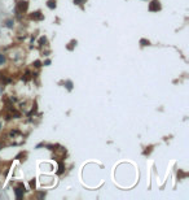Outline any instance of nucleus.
I'll use <instances>...</instances> for the list:
<instances>
[{"mask_svg": "<svg viewBox=\"0 0 189 200\" xmlns=\"http://www.w3.org/2000/svg\"><path fill=\"white\" fill-rule=\"evenodd\" d=\"M159 9H161L159 1H158V0H153V1L150 3V5H149V10L150 12H157V10H159Z\"/></svg>", "mask_w": 189, "mask_h": 200, "instance_id": "obj_1", "label": "nucleus"}, {"mask_svg": "<svg viewBox=\"0 0 189 200\" xmlns=\"http://www.w3.org/2000/svg\"><path fill=\"white\" fill-rule=\"evenodd\" d=\"M26 9H27V3H26V1H20V3H18L17 12H25Z\"/></svg>", "mask_w": 189, "mask_h": 200, "instance_id": "obj_2", "label": "nucleus"}, {"mask_svg": "<svg viewBox=\"0 0 189 200\" xmlns=\"http://www.w3.org/2000/svg\"><path fill=\"white\" fill-rule=\"evenodd\" d=\"M24 191H25V187H24V186H21V187L17 188V190H16V196H17V199H21V198H22V194H24Z\"/></svg>", "mask_w": 189, "mask_h": 200, "instance_id": "obj_3", "label": "nucleus"}, {"mask_svg": "<svg viewBox=\"0 0 189 200\" xmlns=\"http://www.w3.org/2000/svg\"><path fill=\"white\" fill-rule=\"evenodd\" d=\"M31 18H36V20H40V18H43V16L40 14V12H35L34 14H31Z\"/></svg>", "mask_w": 189, "mask_h": 200, "instance_id": "obj_4", "label": "nucleus"}, {"mask_svg": "<svg viewBox=\"0 0 189 200\" xmlns=\"http://www.w3.org/2000/svg\"><path fill=\"white\" fill-rule=\"evenodd\" d=\"M47 5H48V8H51V9L56 8V3H55V1H52V0H49V1L47 3Z\"/></svg>", "mask_w": 189, "mask_h": 200, "instance_id": "obj_5", "label": "nucleus"}, {"mask_svg": "<svg viewBox=\"0 0 189 200\" xmlns=\"http://www.w3.org/2000/svg\"><path fill=\"white\" fill-rule=\"evenodd\" d=\"M141 44H142V46H148V44H150V43H149V40L141 39Z\"/></svg>", "mask_w": 189, "mask_h": 200, "instance_id": "obj_6", "label": "nucleus"}, {"mask_svg": "<svg viewBox=\"0 0 189 200\" xmlns=\"http://www.w3.org/2000/svg\"><path fill=\"white\" fill-rule=\"evenodd\" d=\"M63 172V165L60 163V170H58V174H61V173Z\"/></svg>", "mask_w": 189, "mask_h": 200, "instance_id": "obj_7", "label": "nucleus"}, {"mask_svg": "<svg viewBox=\"0 0 189 200\" xmlns=\"http://www.w3.org/2000/svg\"><path fill=\"white\" fill-rule=\"evenodd\" d=\"M30 186H31L32 188L35 187V179H34V181H31V182H30Z\"/></svg>", "mask_w": 189, "mask_h": 200, "instance_id": "obj_8", "label": "nucleus"}, {"mask_svg": "<svg viewBox=\"0 0 189 200\" xmlns=\"http://www.w3.org/2000/svg\"><path fill=\"white\" fill-rule=\"evenodd\" d=\"M74 1H75V3H77V4H82V3H83V1H84V0H74Z\"/></svg>", "mask_w": 189, "mask_h": 200, "instance_id": "obj_9", "label": "nucleus"}, {"mask_svg": "<svg viewBox=\"0 0 189 200\" xmlns=\"http://www.w3.org/2000/svg\"><path fill=\"white\" fill-rule=\"evenodd\" d=\"M34 65H35V66H40V61H35V62H34Z\"/></svg>", "mask_w": 189, "mask_h": 200, "instance_id": "obj_10", "label": "nucleus"}, {"mask_svg": "<svg viewBox=\"0 0 189 200\" xmlns=\"http://www.w3.org/2000/svg\"><path fill=\"white\" fill-rule=\"evenodd\" d=\"M3 61H4V57H3V55H0V64H3Z\"/></svg>", "mask_w": 189, "mask_h": 200, "instance_id": "obj_11", "label": "nucleus"}, {"mask_svg": "<svg viewBox=\"0 0 189 200\" xmlns=\"http://www.w3.org/2000/svg\"><path fill=\"white\" fill-rule=\"evenodd\" d=\"M0 147H1V144H0Z\"/></svg>", "mask_w": 189, "mask_h": 200, "instance_id": "obj_12", "label": "nucleus"}]
</instances>
